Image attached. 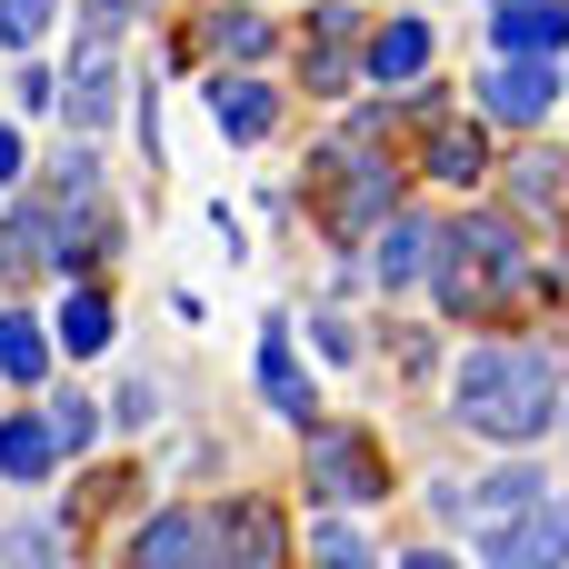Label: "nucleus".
I'll return each mask as SVG.
<instances>
[{
  "label": "nucleus",
  "instance_id": "nucleus-11",
  "mask_svg": "<svg viewBox=\"0 0 569 569\" xmlns=\"http://www.w3.org/2000/svg\"><path fill=\"white\" fill-rule=\"evenodd\" d=\"M440 240H450L440 220H390V240H380V260H370L380 290H420V280L440 270Z\"/></svg>",
  "mask_w": 569,
  "mask_h": 569
},
{
  "label": "nucleus",
  "instance_id": "nucleus-29",
  "mask_svg": "<svg viewBox=\"0 0 569 569\" xmlns=\"http://www.w3.org/2000/svg\"><path fill=\"white\" fill-rule=\"evenodd\" d=\"M20 160H30V150H20V130H10V120H0V190H10V180H20Z\"/></svg>",
  "mask_w": 569,
  "mask_h": 569
},
{
  "label": "nucleus",
  "instance_id": "nucleus-27",
  "mask_svg": "<svg viewBox=\"0 0 569 569\" xmlns=\"http://www.w3.org/2000/svg\"><path fill=\"white\" fill-rule=\"evenodd\" d=\"M310 340H320V360H360V330H350L340 310H320V320H310Z\"/></svg>",
  "mask_w": 569,
  "mask_h": 569
},
{
  "label": "nucleus",
  "instance_id": "nucleus-25",
  "mask_svg": "<svg viewBox=\"0 0 569 569\" xmlns=\"http://www.w3.org/2000/svg\"><path fill=\"white\" fill-rule=\"evenodd\" d=\"M110 420H120V430H150V420H160V380H120Z\"/></svg>",
  "mask_w": 569,
  "mask_h": 569
},
{
  "label": "nucleus",
  "instance_id": "nucleus-20",
  "mask_svg": "<svg viewBox=\"0 0 569 569\" xmlns=\"http://www.w3.org/2000/svg\"><path fill=\"white\" fill-rule=\"evenodd\" d=\"M220 550H230V560H270V550H280V520H270L260 500H230V510H220Z\"/></svg>",
  "mask_w": 569,
  "mask_h": 569
},
{
  "label": "nucleus",
  "instance_id": "nucleus-23",
  "mask_svg": "<svg viewBox=\"0 0 569 569\" xmlns=\"http://www.w3.org/2000/svg\"><path fill=\"white\" fill-rule=\"evenodd\" d=\"M310 550H320V560H370V530H360V520H320V530H310Z\"/></svg>",
  "mask_w": 569,
  "mask_h": 569
},
{
  "label": "nucleus",
  "instance_id": "nucleus-16",
  "mask_svg": "<svg viewBox=\"0 0 569 569\" xmlns=\"http://www.w3.org/2000/svg\"><path fill=\"white\" fill-rule=\"evenodd\" d=\"M210 50H230V60H270L280 30H270L260 0H220V10H210Z\"/></svg>",
  "mask_w": 569,
  "mask_h": 569
},
{
  "label": "nucleus",
  "instance_id": "nucleus-10",
  "mask_svg": "<svg viewBox=\"0 0 569 569\" xmlns=\"http://www.w3.org/2000/svg\"><path fill=\"white\" fill-rule=\"evenodd\" d=\"M210 110H220V130H230L240 150H260V140L280 130V90H270V80H250V70H230V80L210 90Z\"/></svg>",
  "mask_w": 569,
  "mask_h": 569
},
{
  "label": "nucleus",
  "instance_id": "nucleus-12",
  "mask_svg": "<svg viewBox=\"0 0 569 569\" xmlns=\"http://www.w3.org/2000/svg\"><path fill=\"white\" fill-rule=\"evenodd\" d=\"M250 380H260V400H270L290 430H310V420H320V400H310V380H300V360H290V340H280V330H260V360H250Z\"/></svg>",
  "mask_w": 569,
  "mask_h": 569
},
{
  "label": "nucleus",
  "instance_id": "nucleus-8",
  "mask_svg": "<svg viewBox=\"0 0 569 569\" xmlns=\"http://www.w3.org/2000/svg\"><path fill=\"white\" fill-rule=\"evenodd\" d=\"M70 100V130H110L120 120V40H80V60H70V80H60Z\"/></svg>",
  "mask_w": 569,
  "mask_h": 569
},
{
  "label": "nucleus",
  "instance_id": "nucleus-19",
  "mask_svg": "<svg viewBox=\"0 0 569 569\" xmlns=\"http://www.w3.org/2000/svg\"><path fill=\"white\" fill-rule=\"evenodd\" d=\"M540 490H550V480H540L530 460H510V470H490V480L470 490V510H480V520H510V510H530Z\"/></svg>",
  "mask_w": 569,
  "mask_h": 569
},
{
  "label": "nucleus",
  "instance_id": "nucleus-4",
  "mask_svg": "<svg viewBox=\"0 0 569 569\" xmlns=\"http://www.w3.org/2000/svg\"><path fill=\"white\" fill-rule=\"evenodd\" d=\"M550 100H560L550 50H490V70H480V110H490L500 130H540Z\"/></svg>",
  "mask_w": 569,
  "mask_h": 569
},
{
  "label": "nucleus",
  "instance_id": "nucleus-17",
  "mask_svg": "<svg viewBox=\"0 0 569 569\" xmlns=\"http://www.w3.org/2000/svg\"><path fill=\"white\" fill-rule=\"evenodd\" d=\"M0 380H20V390H40V380H50V340H40V320H30V310H0Z\"/></svg>",
  "mask_w": 569,
  "mask_h": 569
},
{
  "label": "nucleus",
  "instance_id": "nucleus-22",
  "mask_svg": "<svg viewBox=\"0 0 569 569\" xmlns=\"http://www.w3.org/2000/svg\"><path fill=\"white\" fill-rule=\"evenodd\" d=\"M50 20H60V0H0V50H30Z\"/></svg>",
  "mask_w": 569,
  "mask_h": 569
},
{
  "label": "nucleus",
  "instance_id": "nucleus-24",
  "mask_svg": "<svg viewBox=\"0 0 569 569\" xmlns=\"http://www.w3.org/2000/svg\"><path fill=\"white\" fill-rule=\"evenodd\" d=\"M50 190H60V200H80V190H100V160H90V130H80V150H60V170H50Z\"/></svg>",
  "mask_w": 569,
  "mask_h": 569
},
{
  "label": "nucleus",
  "instance_id": "nucleus-3",
  "mask_svg": "<svg viewBox=\"0 0 569 569\" xmlns=\"http://www.w3.org/2000/svg\"><path fill=\"white\" fill-rule=\"evenodd\" d=\"M310 500H330V510H370V500H390L380 450H370L360 430H320V420H310Z\"/></svg>",
  "mask_w": 569,
  "mask_h": 569
},
{
  "label": "nucleus",
  "instance_id": "nucleus-21",
  "mask_svg": "<svg viewBox=\"0 0 569 569\" xmlns=\"http://www.w3.org/2000/svg\"><path fill=\"white\" fill-rule=\"evenodd\" d=\"M40 420H50V440H60V450H90V440H100V400H80V390H60Z\"/></svg>",
  "mask_w": 569,
  "mask_h": 569
},
{
  "label": "nucleus",
  "instance_id": "nucleus-30",
  "mask_svg": "<svg viewBox=\"0 0 569 569\" xmlns=\"http://www.w3.org/2000/svg\"><path fill=\"white\" fill-rule=\"evenodd\" d=\"M560 420H569V400H560Z\"/></svg>",
  "mask_w": 569,
  "mask_h": 569
},
{
  "label": "nucleus",
  "instance_id": "nucleus-7",
  "mask_svg": "<svg viewBox=\"0 0 569 569\" xmlns=\"http://www.w3.org/2000/svg\"><path fill=\"white\" fill-rule=\"evenodd\" d=\"M430 60H440V30H430V10H400L390 30H370V40H360V70H370V90H410Z\"/></svg>",
  "mask_w": 569,
  "mask_h": 569
},
{
  "label": "nucleus",
  "instance_id": "nucleus-9",
  "mask_svg": "<svg viewBox=\"0 0 569 569\" xmlns=\"http://www.w3.org/2000/svg\"><path fill=\"white\" fill-rule=\"evenodd\" d=\"M130 560H150V569H170V560H220V520H210V510H160V520L130 540Z\"/></svg>",
  "mask_w": 569,
  "mask_h": 569
},
{
  "label": "nucleus",
  "instance_id": "nucleus-28",
  "mask_svg": "<svg viewBox=\"0 0 569 569\" xmlns=\"http://www.w3.org/2000/svg\"><path fill=\"white\" fill-rule=\"evenodd\" d=\"M130 30V0H80V40H120Z\"/></svg>",
  "mask_w": 569,
  "mask_h": 569
},
{
  "label": "nucleus",
  "instance_id": "nucleus-2",
  "mask_svg": "<svg viewBox=\"0 0 569 569\" xmlns=\"http://www.w3.org/2000/svg\"><path fill=\"white\" fill-rule=\"evenodd\" d=\"M430 290H440V310L480 320L500 290H520V230H510V220H460V230L440 240V270H430Z\"/></svg>",
  "mask_w": 569,
  "mask_h": 569
},
{
  "label": "nucleus",
  "instance_id": "nucleus-6",
  "mask_svg": "<svg viewBox=\"0 0 569 569\" xmlns=\"http://www.w3.org/2000/svg\"><path fill=\"white\" fill-rule=\"evenodd\" d=\"M480 550L500 569H530V560H569V500H530V510H510V520H480Z\"/></svg>",
  "mask_w": 569,
  "mask_h": 569
},
{
  "label": "nucleus",
  "instance_id": "nucleus-5",
  "mask_svg": "<svg viewBox=\"0 0 569 569\" xmlns=\"http://www.w3.org/2000/svg\"><path fill=\"white\" fill-rule=\"evenodd\" d=\"M320 180H330V230H340V250H350V240L400 200V170H390L380 150H360V160H350V150H330V160H320Z\"/></svg>",
  "mask_w": 569,
  "mask_h": 569
},
{
  "label": "nucleus",
  "instance_id": "nucleus-13",
  "mask_svg": "<svg viewBox=\"0 0 569 569\" xmlns=\"http://www.w3.org/2000/svg\"><path fill=\"white\" fill-rule=\"evenodd\" d=\"M569 0H490V50H560Z\"/></svg>",
  "mask_w": 569,
  "mask_h": 569
},
{
  "label": "nucleus",
  "instance_id": "nucleus-1",
  "mask_svg": "<svg viewBox=\"0 0 569 569\" xmlns=\"http://www.w3.org/2000/svg\"><path fill=\"white\" fill-rule=\"evenodd\" d=\"M460 430H480V440H500V450H530L550 420H560V370H550V350H530V340H490V350H470L460 360Z\"/></svg>",
  "mask_w": 569,
  "mask_h": 569
},
{
  "label": "nucleus",
  "instance_id": "nucleus-14",
  "mask_svg": "<svg viewBox=\"0 0 569 569\" xmlns=\"http://www.w3.org/2000/svg\"><path fill=\"white\" fill-rule=\"evenodd\" d=\"M50 470H60V440H50V420H40V410H10V420H0V480L40 490Z\"/></svg>",
  "mask_w": 569,
  "mask_h": 569
},
{
  "label": "nucleus",
  "instance_id": "nucleus-15",
  "mask_svg": "<svg viewBox=\"0 0 569 569\" xmlns=\"http://www.w3.org/2000/svg\"><path fill=\"white\" fill-rule=\"evenodd\" d=\"M110 330H120L110 290H90V280H80V290L60 300V350H70V360H100V350H110Z\"/></svg>",
  "mask_w": 569,
  "mask_h": 569
},
{
  "label": "nucleus",
  "instance_id": "nucleus-18",
  "mask_svg": "<svg viewBox=\"0 0 569 569\" xmlns=\"http://www.w3.org/2000/svg\"><path fill=\"white\" fill-rule=\"evenodd\" d=\"M430 170H440L450 190H480V180H490V140H480V130H440V140H430Z\"/></svg>",
  "mask_w": 569,
  "mask_h": 569
},
{
  "label": "nucleus",
  "instance_id": "nucleus-26",
  "mask_svg": "<svg viewBox=\"0 0 569 569\" xmlns=\"http://www.w3.org/2000/svg\"><path fill=\"white\" fill-rule=\"evenodd\" d=\"M10 90H20V110H50V100H60V70H40V60L20 50V80H10Z\"/></svg>",
  "mask_w": 569,
  "mask_h": 569
}]
</instances>
